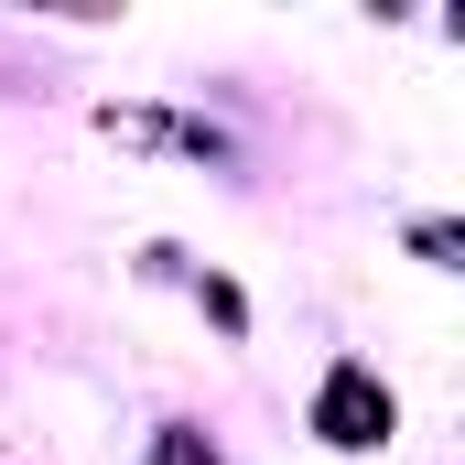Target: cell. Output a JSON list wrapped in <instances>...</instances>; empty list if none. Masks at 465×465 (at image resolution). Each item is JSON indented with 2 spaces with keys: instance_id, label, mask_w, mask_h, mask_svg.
<instances>
[{
  "instance_id": "obj_1",
  "label": "cell",
  "mask_w": 465,
  "mask_h": 465,
  "mask_svg": "<svg viewBox=\"0 0 465 465\" xmlns=\"http://www.w3.org/2000/svg\"><path fill=\"white\" fill-rule=\"evenodd\" d=\"M390 422H401V411H390V390H379L368 368H336V379L314 390V433H325L336 455H368V444H390Z\"/></svg>"
},
{
  "instance_id": "obj_2",
  "label": "cell",
  "mask_w": 465,
  "mask_h": 465,
  "mask_svg": "<svg viewBox=\"0 0 465 465\" xmlns=\"http://www.w3.org/2000/svg\"><path fill=\"white\" fill-rule=\"evenodd\" d=\"M98 130L130 141V152H217L206 119H173V109H98Z\"/></svg>"
},
{
  "instance_id": "obj_3",
  "label": "cell",
  "mask_w": 465,
  "mask_h": 465,
  "mask_svg": "<svg viewBox=\"0 0 465 465\" xmlns=\"http://www.w3.org/2000/svg\"><path fill=\"white\" fill-rule=\"evenodd\" d=\"M152 465H217V444H195V433H163V444H152Z\"/></svg>"
}]
</instances>
